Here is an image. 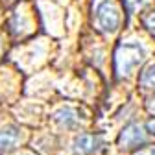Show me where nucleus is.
<instances>
[{
	"instance_id": "nucleus-1",
	"label": "nucleus",
	"mask_w": 155,
	"mask_h": 155,
	"mask_svg": "<svg viewBox=\"0 0 155 155\" xmlns=\"http://www.w3.org/2000/svg\"><path fill=\"white\" fill-rule=\"evenodd\" d=\"M144 55H146V52L139 43H124V45H120L118 50H116V55H114L116 72L120 76L131 74L144 61Z\"/></svg>"
},
{
	"instance_id": "nucleus-13",
	"label": "nucleus",
	"mask_w": 155,
	"mask_h": 155,
	"mask_svg": "<svg viewBox=\"0 0 155 155\" xmlns=\"http://www.w3.org/2000/svg\"><path fill=\"white\" fill-rule=\"evenodd\" d=\"M22 155H30V153H22Z\"/></svg>"
},
{
	"instance_id": "nucleus-8",
	"label": "nucleus",
	"mask_w": 155,
	"mask_h": 155,
	"mask_svg": "<svg viewBox=\"0 0 155 155\" xmlns=\"http://www.w3.org/2000/svg\"><path fill=\"white\" fill-rule=\"evenodd\" d=\"M124 2H126V9H127V13L131 15L135 9H139L140 6H144L148 0H124Z\"/></svg>"
},
{
	"instance_id": "nucleus-11",
	"label": "nucleus",
	"mask_w": 155,
	"mask_h": 155,
	"mask_svg": "<svg viewBox=\"0 0 155 155\" xmlns=\"http://www.w3.org/2000/svg\"><path fill=\"white\" fill-rule=\"evenodd\" d=\"M146 129H148L151 135H155V120H150V122H148V126H146Z\"/></svg>"
},
{
	"instance_id": "nucleus-5",
	"label": "nucleus",
	"mask_w": 155,
	"mask_h": 155,
	"mask_svg": "<svg viewBox=\"0 0 155 155\" xmlns=\"http://www.w3.org/2000/svg\"><path fill=\"white\" fill-rule=\"evenodd\" d=\"M100 144H102V140L98 137H94V135H81L76 140V150L80 153H94L100 148Z\"/></svg>"
},
{
	"instance_id": "nucleus-10",
	"label": "nucleus",
	"mask_w": 155,
	"mask_h": 155,
	"mask_svg": "<svg viewBox=\"0 0 155 155\" xmlns=\"http://www.w3.org/2000/svg\"><path fill=\"white\" fill-rule=\"evenodd\" d=\"M135 155H155V146H148V148H140L139 153Z\"/></svg>"
},
{
	"instance_id": "nucleus-9",
	"label": "nucleus",
	"mask_w": 155,
	"mask_h": 155,
	"mask_svg": "<svg viewBox=\"0 0 155 155\" xmlns=\"http://www.w3.org/2000/svg\"><path fill=\"white\" fill-rule=\"evenodd\" d=\"M144 24H146V28L155 35V13H151V15H148V17L144 18Z\"/></svg>"
},
{
	"instance_id": "nucleus-12",
	"label": "nucleus",
	"mask_w": 155,
	"mask_h": 155,
	"mask_svg": "<svg viewBox=\"0 0 155 155\" xmlns=\"http://www.w3.org/2000/svg\"><path fill=\"white\" fill-rule=\"evenodd\" d=\"M150 109H151V111H153V113H155V100H153V104H151V105H150Z\"/></svg>"
},
{
	"instance_id": "nucleus-4",
	"label": "nucleus",
	"mask_w": 155,
	"mask_h": 155,
	"mask_svg": "<svg viewBox=\"0 0 155 155\" xmlns=\"http://www.w3.org/2000/svg\"><path fill=\"white\" fill-rule=\"evenodd\" d=\"M18 140H21V129L13 124H8L0 129V151H9L17 148Z\"/></svg>"
},
{
	"instance_id": "nucleus-6",
	"label": "nucleus",
	"mask_w": 155,
	"mask_h": 155,
	"mask_svg": "<svg viewBox=\"0 0 155 155\" xmlns=\"http://www.w3.org/2000/svg\"><path fill=\"white\" fill-rule=\"evenodd\" d=\"M140 87L144 89H150V91H155V63L150 65L142 74H140Z\"/></svg>"
},
{
	"instance_id": "nucleus-2",
	"label": "nucleus",
	"mask_w": 155,
	"mask_h": 155,
	"mask_svg": "<svg viewBox=\"0 0 155 155\" xmlns=\"http://www.w3.org/2000/svg\"><path fill=\"white\" fill-rule=\"evenodd\" d=\"M94 22L104 33H114L120 26V11L111 0H102L94 8Z\"/></svg>"
},
{
	"instance_id": "nucleus-7",
	"label": "nucleus",
	"mask_w": 155,
	"mask_h": 155,
	"mask_svg": "<svg viewBox=\"0 0 155 155\" xmlns=\"http://www.w3.org/2000/svg\"><path fill=\"white\" fill-rule=\"evenodd\" d=\"M55 120H59L61 124H65L67 127H70L76 122V116H74V113L70 109H61V111L55 113Z\"/></svg>"
},
{
	"instance_id": "nucleus-3",
	"label": "nucleus",
	"mask_w": 155,
	"mask_h": 155,
	"mask_svg": "<svg viewBox=\"0 0 155 155\" xmlns=\"http://www.w3.org/2000/svg\"><path fill=\"white\" fill-rule=\"evenodd\" d=\"M118 144L122 150H131V148H140L142 144H146V137L144 131L139 124H129L122 129L120 137H118Z\"/></svg>"
}]
</instances>
